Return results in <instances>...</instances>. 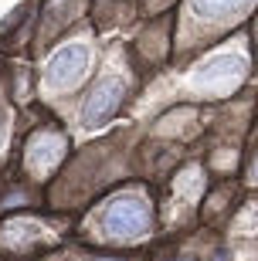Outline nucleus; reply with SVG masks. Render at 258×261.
Returning <instances> with one entry per match:
<instances>
[{
  "mask_svg": "<svg viewBox=\"0 0 258 261\" xmlns=\"http://www.w3.org/2000/svg\"><path fill=\"white\" fill-rule=\"evenodd\" d=\"M150 231V207L139 197H112L102 207V234L112 241H133Z\"/></svg>",
  "mask_w": 258,
  "mask_h": 261,
  "instance_id": "f257e3e1",
  "label": "nucleus"
},
{
  "mask_svg": "<svg viewBox=\"0 0 258 261\" xmlns=\"http://www.w3.org/2000/svg\"><path fill=\"white\" fill-rule=\"evenodd\" d=\"M88 61H92V51L85 44H65L61 51H55V58L48 61V82L58 88L75 85L78 78L88 71Z\"/></svg>",
  "mask_w": 258,
  "mask_h": 261,
  "instance_id": "7ed1b4c3",
  "label": "nucleus"
},
{
  "mask_svg": "<svg viewBox=\"0 0 258 261\" xmlns=\"http://www.w3.org/2000/svg\"><path fill=\"white\" fill-rule=\"evenodd\" d=\"M255 176H258V160H255Z\"/></svg>",
  "mask_w": 258,
  "mask_h": 261,
  "instance_id": "0eeeda50",
  "label": "nucleus"
},
{
  "mask_svg": "<svg viewBox=\"0 0 258 261\" xmlns=\"http://www.w3.org/2000/svg\"><path fill=\"white\" fill-rule=\"evenodd\" d=\"M126 98V82L119 75H102L96 82V88L88 92L85 109H82V122L85 126H102L105 119L115 116V109L123 106Z\"/></svg>",
  "mask_w": 258,
  "mask_h": 261,
  "instance_id": "f03ea898",
  "label": "nucleus"
},
{
  "mask_svg": "<svg viewBox=\"0 0 258 261\" xmlns=\"http://www.w3.org/2000/svg\"><path fill=\"white\" fill-rule=\"evenodd\" d=\"M248 4L251 0H191V10L204 20H221V17H231V14L245 10Z\"/></svg>",
  "mask_w": 258,
  "mask_h": 261,
  "instance_id": "423d86ee",
  "label": "nucleus"
},
{
  "mask_svg": "<svg viewBox=\"0 0 258 261\" xmlns=\"http://www.w3.org/2000/svg\"><path fill=\"white\" fill-rule=\"evenodd\" d=\"M61 149H65L61 136H55V133H41V136H34V139H31V146H28V160H31V166H34V170H48V166L55 163L58 156H61Z\"/></svg>",
  "mask_w": 258,
  "mask_h": 261,
  "instance_id": "39448f33",
  "label": "nucleus"
},
{
  "mask_svg": "<svg viewBox=\"0 0 258 261\" xmlns=\"http://www.w3.org/2000/svg\"><path fill=\"white\" fill-rule=\"evenodd\" d=\"M245 58H238V55H214L210 61H204L201 68H197V85H218V82H238L241 75H245Z\"/></svg>",
  "mask_w": 258,
  "mask_h": 261,
  "instance_id": "20e7f679",
  "label": "nucleus"
},
{
  "mask_svg": "<svg viewBox=\"0 0 258 261\" xmlns=\"http://www.w3.org/2000/svg\"><path fill=\"white\" fill-rule=\"evenodd\" d=\"M109 261H115V258H109Z\"/></svg>",
  "mask_w": 258,
  "mask_h": 261,
  "instance_id": "6e6552de",
  "label": "nucleus"
}]
</instances>
